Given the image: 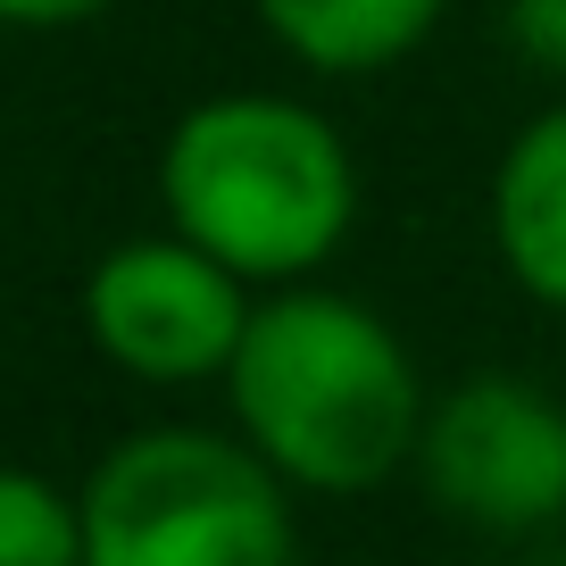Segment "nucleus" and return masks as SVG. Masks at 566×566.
<instances>
[{
    "mask_svg": "<svg viewBox=\"0 0 566 566\" xmlns=\"http://www.w3.org/2000/svg\"><path fill=\"white\" fill-rule=\"evenodd\" d=\"M226 408L233 433L292 492L358 500L400 467H417L433 391H424L408 342L367 301L292 283L250 317L242 350L226 367Z\"/></svg>",
    "mask_w": 566,
    "mask_h": 566,
    "instance_id": "obj_1",
    "label": "nucleus"
},
{
    "mask_svg": "<svg viewBox=\"0 0 566 566\" xmlns=\"http://www.w3.org/2000/svg\"><path fill=\"white\" fill-rule=\"evenodd\" d=\"M0 566H84V509L34 467H0Z\"/></svg>",
    "mask_w": 566,
    "mask_h": 566,
    "instance_id": "obj_8",
    "label": "nucleus"
},
{
    "mask_svg": "<svg viewBox=\"0 0 566 566\" xmlns=\"http://www.w3.org/2000/svg\"><path fill=\"white\" fill-rule=\"evenodd\" d=\"M417 483L475 533H542L566 516V408L525 375H467L433 391Z\"/></svg>",
    "mask_w": 566,
    "mask_h": 566,
    "instance_id": "obj_4",
    "label": "nucleus"
},
{
    "mask_svg": "<svg viewBox=\"0 0 566 566\" xmlns=\"http://www.w3.org/2000/svg\"><path fill=\"white\" fill-rule=\"evenodd\" d=\"M259 18L301 67L375 75V67L408 59L424 34H433L442 0H259Z\"/></svg>",
    "mask_w": 566,
    "mask_h": 566,
    "instance_id": "obj_7",
    "label": "nucleus"
},
{
    "mask_svg": "<svg viewBox=\"0 0 566 566\" xmlns=\"http://www.w3.org/2000/svg\"><path fill=\"white\" fill-rule=\"evenodd\" d=\"M108 0H0V25H75V18H101Z\"/></svg>",
    "mask_w": 566,
    "mask_h": 566,
    "instance_id": "obj_10",
    "label": "nucleus"
},
{
    "mask_svg": "<svg viewBox=\"0 0 566 566\" xmlns=\"http://www.w3.org/2000/svg\"><path fill=\"white\" fill-rule=\"evenodd\" d=\"M84 566H292V483L209 424H142L75 492Z\"/></svg>",
    "mask_w": 566,
    "mask_h": 566,
    "instance_id": "obj_3",
    "label": "nucleus"
},
{
    "mask_svg": "<svg viewBox=\"0 0 566 566\" xmlns=\"http://www.w3.org/2000/svg\"><path fill=\"white\" fill-rule=\"evenodd\" d=\"M509 42L542 75H566V0H509Z\"/></svg>",
    "mask_w": 566,
    "mask_h": 566,
    "instance_id": "obj_9",
    "label": "nucleus"
},
{
    "mask_svg": "<svg viewBox=\"0 0 566 566\" xmlns=\"http://www.w3.org/2000/svg\"><path fill=\"white\" fill-rule=\"evenodd\" d=\"M167 233L242 283L317 275L358 217V167L342 134L275 92H217L184 108L159 150Z\"/></svg>",
    "mask_w": 566,
    "mask_h": 566,
    "instance_id": "obj_2",
    "label": "nucleus"
},
{
    "mask_svg": "<svg viewBox=\"0 0 566 566\" xmlns=\"http://www.w3.org/2000/svg\"><path fill=\"white\" fill-rule=\"evenodd\" d=\"M492 250L509 283L542 308H566V101L542 108L500 150L492 176Z\"/></svg>",
    "mask_w": 566,
    "mask_h": 566,
    "instance_id": "obj_6",
    "label": "nucleus"
},
{
    "mask_svg": "<svg viewBox=\"0 0 566 566\" xmlns=\"http://www.w3.org/2000/svg\"><path fill=\"white\" fill-rule=\"evenodd\" d=\"M250 317H259L250 283L176 233L117 242L84 275V334L134 384H209V375L226 384Z\"/></svg>",
    "mask_w": 566,
    "mask_h": 566,
    "instance_id": "obj_5",
    "label": "nucleus"
}]
</instances>
